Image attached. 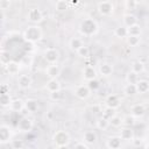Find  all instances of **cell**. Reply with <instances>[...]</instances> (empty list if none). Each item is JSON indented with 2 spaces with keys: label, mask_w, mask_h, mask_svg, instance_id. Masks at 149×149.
I'll use <instances>...</instances> for the list:
<instances>
[{
  "label": "cell",
  "mask_w": 149,
  "mask_h": 149,
  "mask_svg": "<svg viewBox=\"0 0 149 149\" xmlns=\"http://www.w3.org/2000/svg\"><path fill=\"white\" fill-rule=\"evenodd\" d=\"M43 36V33H42V29L36 26V24H33V26H29L24 31H23V38L29 42V43H35L37 41H40Z\"/></svg>",
  "instance_id": "1"
},
{
  "label": "cell",
  "mask_w": 149,
  "mask_h": 149,
  "mask_svg": "<svg viewBox=\"0 0 149 149\" xmlns=\"http://www.w3.org/2000/svg\"><path fill=\"white\" fill-rule=\"evenodd\" d=\"M98 31V24L93 19H85L79 24V33L83 36H93Z\"/></svg>",
  "instance_id": "2"
},
{
  "label": "cell",
  "mask_w": 149,
  "mask_h": 149,
  "mask_svg": "<svg viewBox=\"0 0 149 149\" xmlns=\"http://www.w3.org/2000/svg\"><path fill=\"white\" fill-rule=\"evenodd\" d=\"M52 142L56 148L68 147L70 143V135L65 130H58L52 135Z\"/></svg>",
  "instance_id": "3"
},
{
  "label": "cell",
  "mask_w": 149,
  "mask_h": 149,
  "mask_svg": "<svg viewBox=\"0 0 149 149\" xmlns=\"http://www.w3.org/2000/svg\"><path fill=\"white\" fill-rule=\"evenodd\" d=\"M44 59L49 64H56L59 59V51L56 48H47L44 50Z\"/></svg>",
  "instance_id": "4"
},
{
  "label": "cell",
  "mask_w": 149,
  "mask_h": 149,
  "mask_svg": "<svg viewBox=\"0 0 149 149\" xmlns=\"http://www.w3.org/2000/svg\"><path fill=\"white\" fill-rule=\"evenodd\" d=\"M34 127V123H33V120L29 119L28 116H23L17 122V128L20 132H23V133H28L33 129Z\"/></svg>",
  "instance_id": "5"
},
{
  "label": "cell",
  "mask_w": 149,
  "mask_h": 149,
  "mask_svg": "<svg viewBox=\"0 0 149 149\" xmlns=\"http://www.w3.org/2000/svg\"><path fill=\"white\" fill-rule=\"evenodd\" d=\"M113 10H114V7H113V3L111 1L105 0V1L99 2V5H98V12L104 16L111 15L113 13Z\"/></svg>",
  "instance_id": "6"
},
{
  "label": "cell",
  "mask_w": 149,
  "mask_h": 149,
  "mask_svg": "<svg viewBox=\"0 0 149 149\" xmlns=\"http://www.w3.org/2000/svg\"><path fill=\"white\" fill-rule=\"evenodd\" d=\"M27 19L33 22V23H38L42 21L43 19V14L41 12V9L38 8H30L28 10V14H27Z\"/></svg>",
  "instance_id": "7"
},
{
  "label": "cell",
  "mask_w": 149,
  "mask_h": 149,
  "mask_svg": "<svg viewBox=\"0 0 149 149\" xmlns=\"http://www.w3.org/2000/svg\"><path fill=\"white\" fill-rule=\"evenodd\" d=\"M81 73H83V78H84L86 81L97 78V70L93 68V65H86V66L83 69Z\"/></svg>",
  "instance_id": "8"
},
{
  "label": "cell",
  "mask_w": 149,
  "mask_h": 149,
  "mask_svg": "<svg viewBox=\"0 0 149 149\" xmlns=\"http://www.w3.org/2000/svg\"><path fill=\"white\" fill-rule=\"evenodd\" d=\"M90 93H91V90H90V87L87 85H79L74 90V94L79 99H86V98H88Z\"/></svg>",
  "instance_id": "9"
},
{
  "label": "cell",
  "mask_w": 149,
  "mask_h": 149,
  "mask_svg": "<svg viewBox=\"0 0 149 149\" xmlns=\"http://www.w3.org/2000/svg\"><path fill=\"white\" fill-rule=\"evenodd\" d=\"M33 84V79L29 74H21L19 78H17V85L22 90H26V88H29L30 85Z\"/></svg>",
  "instance_id": "10"
},
{
  "label": "cell",
  "mask_w": 149,
  "mask_h": 149,
  "mask_svg": "<svg viewBox=\"0 0 149 149\" xmlns=\"http://www.w3.org/2000/svg\"><path fill=\"white\" fill-rule=\"evenodd\" d=\"M105 104H106V106L116 109L118 107H120V105H121V100H120L119 95H116V94H109V95L106 98Z\"/></svg>",
  "instance_id": "11"
},
{
  "label": "cell",
  "mask_w": 149,
  "mask_h": 149,
  "mask_svg": "<svg viewBox=\"0 0 149 149\" xmlns=\"http://www.w3.org/2000/svg\"><path fill=\"white\" fill-rule=\"evenodd\" d=\"M122 146V139L120 136H111L107 142H106V147L109 149H119Z\"/></svg>",
  "instance_id": "12"
},
{
  "label": "cell",
  "mask_w": 149,
  "mask_h": 149,
  "mask_svg": "<svg viewBox=\"0 0 149 149\" xmlns=\"http://www.w3.org/2000/svg\"><path fill=\"white\" fill-rule=\"evenodd\" d=\"M61 73V69L57 64H49L45 69V74L49 78H57Z\"/></svg>",
  "instance_id": "13"
},
{
  "label": "cell",
  "mask_w": 149,
  "mask_h": 149,
  "mask_svg": "<svg viewBox=\"0 0 149 149\" xmlns=\"http://www.w3.org/2000/svg\"><path fill=\"white\" fill-rule=\"evenodd\" d=\"M146 113V108L142 104H135L130 107V114L134 118H142Z\"/></svg>",
  "instance_id": "14"
},
{
  "label": "cell",
  "mask_w": 149,
  "mask_h": 149,
  "mask_svg": "<svg viewBox=\"0 0 149 149\" xmlns=\"http://www.w3.org/2000/svg\"><path fill=\"white\" fill-rule=\"evenodd\" d=\"M45 88L47 91L50 92H55V91H59L61 90V83L57 78H50L48 80V83L45 84Z\"/></svg>",
  "instance_id": "15"
},
{
  "label": "cell",
  "mask_w": 149,
  "mask_h": 149,
  "mask_svg": "<svg viewBox=\"0 0 149 149\" xmlns=\"http://www.w3.org/2000/svg\"><path fill=\"white\" fill-rule=\"evenodd\" d=\"M10 135H12V133H10L9 127L6 126V125H2L0 127V142L1 143L8 142L10 140Z\"/></svg>",
  "instance_id": "16"
},
{
  "label": "cell",
  "mask_w": 149,
  "mask_h": 149,
  "mask_svg": "<svg viewBox=\"0 0 149 149\" xmlns=\"http://www.w3.org/2000/svg\"><path fill=\"white\" fill-rule=\"evenodd\" d=\"M23 108H24V101L22 99H13L9 105V109L15 113H20Z\"/></svg>",
  "instance_id": "17"
},
{
  "label": "cell",
  "mask_w": 149,
  "mask_h": 149,
  "mask_svg": "<svg viewBox=\"0 0 149 149\" xmlns=\"http://www.w3.org/2000/svg\"><path fill=\"white\" fill-rule=\"evenodd\" d=\"M99 72H100V74L104 76V77L111 76L112 72H113V66H112V64H109V63H107V62L101 63V64L99 65Z\"/></svg>",
  "instance_id": "18"
},
{
  "label": "cell",
  "mask_w": 149,
  "mask_h": 149,
  "mask_svg": "<svg viewBox=\"0 0 149 149\" xmlns=\"http://www.w3.org/2000/svg\"><path fill=\"white\" fill-rule=\"evenodd\" d=\"M120 137L123 140V141H132L134 139V132L130 127L126 126L125 128H122L120 130Z\"/></svg>",
  "instance_id": "19"
},
{
  "label": "cell",
  "mask_w": 149,
  "mask_h": 149,
  "mask_svg": "<svg viewBox=\"0 0 149 149\" xmlns=\"http://www.w3.org/2000/svg\"><path fill=\"white\" fill-rule=\"evenodd\" d=\"M24 108L30 113H35L38 111V101L35 99H27L24 101Z\"/></svg>",
  "instance_id": "20"
},
{
  "label": "cell",
  "mask_w": 149,
  "mask_h": 149,
  "mask_svg": "<svg viewBox=\"0 0 149 149\" xmlns=\"http://www.w3.org/2000/svg\"><path fill=\"white\" fill-rule=\"evenodd\" d=\"M5 69L9 74H16L20 71V64L14 61H9L7 64H5Z\"/></svg>",
  "instance_id": "21"
},
{
  "label": "cell",
  "mask_w": 149,
  "mask_h": 149,
  "mask_svg": "<svg viewBox=\"0 0 149 149\" xmlns=\"http://www.w3.org/2000/svg\"><path fill=\"white\" fill-rule=\"evenodd\" d=\"M136 88H137V93L140 94L149 92V81L146 79H139V81L136 83Z\"/></svg>",
  "instance_id": "22"
},
{
  "label": "cell",
  "mask_w": 149,
  "mask_h": 149,
  "mask_svg": "<svg viewBox=\"0 0 149 149\" xmlns=\"http://www.w3.org/2000/svg\"><path fill=\"white\" fill-rule=\"evenodd\" d=\"M69 45H70L71 50H73V51L77 52V51L84 45V43H83L81 38H79V37H72V38L70 40V42H69Z\"/></svg>",
  "instance_id": "23"
},
{
  "label": "cell",
  "mask_w": 149,
  "mask_h": 149,
  "mask_svg": "<svg viewBox=\"0 0 149 149\" xmlns=\"http://www.w3.org/2000/svg\"><path fill=\"white\" fill-rule=\"evenodd\" d=\"M83 141H85L87 144H93L97 141V134L93 130H87V132L84 133Z\"/></svg>",
  "instance_id": "24"
},
{
  "label": "cell",
  "mask_w": 149,
  "mask_h": 149,
  "mask_svg": "<svg viewBox=\"0 0 149 149\" xmlns=\"http://www.w3.org/2000/svg\"><path fill=\"white\" fill-rule=\"evenodd\" d=\"M137 23V17L133 14H125L123 15V26H126L127 28L133 26V24H136Z\"/></svg>",
  "instance_id": "25"
},
{
  "label": "cell",
  "mask_w": 149,
  "mask_h": 149,
  "mask_svg": "<svg viewBox=\"0 0 149 149\" xmlns=\"http://www.w3.org/2000/svg\"><path fill=\"white\" fill-rule=\"evenodd\" d=\"M114 36L119 38H123L128 36V28L126 26H119L114 29Z\"/></svg>",
  "instance_id": "26"
},
{
  "label": "cell",
  "mask_w": 149,
  "mask_h": 149,
  "mask_svg": "<svg viewBox=\"0 0 149 149\" xmlns=\"http://www.w3.org/2000/svg\"><path fill=\"white\" fill-rule=\"evenodd\" d=\"M123 93L128 97H133L137 93V88H136V84H126L123 87Z\"/></svg>",
  "instance_id": "27"
},
{
  "label": "cell",
  "mask_w": 149,
  "mask_h": 149,
  "mask_svg": "<svg viewBox=\"0 0 149 149\" xmlns=\"http://www.w3.org/2000/svg\"><path fill=\"white\" fill-rule=\"evenodd\" d=\"M12 100H13V99L10 98V94H9V93L0 94V105H1L2 107H9Z\"/></svg>",
  "instance_id": "28"
},
{
  "label": "cell",
  "mask_w": 149,
  "mask_h": 149,
  "mask_svg": "<svg viewBox=\"0 0 149 149\" xmlns=\"http://www.w3.org/2000/svg\"><path fill=\"white\" fill-rule=\"evenodd\" d=\"M121 125H123V118H120L119 115H114L109 119V126L114 127V128H119Z\"/></svg>",
  "instance_id": "29"
},
{
  "label": "cell",
  "mask_w": 149,
  "mask_h": 149,
  "mask_svg": "<svg viewBox=\"0 0 149 149\" xmlns=\"http://www.w3.org/2000/svg\"><path fill=\"white\" fill-rule=\"evenodd\" d=\"M141 42V37L136 35H128L127 36V43L129 47H137Z\"/></svg>",
  "instance_id": "30"
},
{
  "label": "cell",
  "mask_w": 149,
  "mask_h": 149,
  "mask_svg": "<svg viewBox=\"0 0 149 149\" xmlns=\"http://www.w3.org/2000/svg\"><path fill=\"white\" fill-rule=\"evenodd\" d=\"M132 71L136 72L137 74L142 73V72L144 71V64H143L142 62H140V61L133 62V63H132Z\"/></svg>",
  "instance_id": "31"
},
{
  "label": "cell",
  "mask_w": 149,
  "mask_h": 149,
  "mask_svg": "<svg viewBox=\"0 0 149 149\" xmlns=\"http://www.w3.org/2000/svg\"><path fill=\"white\" fill-rule=\"evenodd\" d=\"M126 81L128 84H136L139 81V74L134 71H129L126 76Z\"/></svg>",
  "instance_id": "32"
},
{
  "label": "cell",
  "mask_w": 149,
  "mask_h": 149,
  "mask_svg": "<svg viewBox=\"0 0 149 149\" xmlns=\"http://www.w3.org/2000/svg\"><path fill=\"white\" fill-rule=\"evenodd\" d=\"M141 33H142V29L140 27L139 23L136 24H133L130 27H128V35H136V36H141Z\"/></svg>",
  "instance_id": "33"
},
{
  "label": "cell",
  "mask_w": 149,
  "mask_h": 149,
  "mask_svg": "<svg viewBox=\"0 0 149 149\" xmlns=\"http://www.w3.org/2000/svg\"><path fill=\"white\" fill-rule=\"evenodd\" d=\"M90 54H91V50H90V48H88L87 45H85V44L77 51V55H78L79 57H81V58H88V57H90Z\"/></svg>",
  "instance_id": "34"
},
{
  "label": "cell",
  "mask_w": 149,
  "mask_h": 149,
  "mask_svg": "<svg viewBox=\"0 0 149 149\" xmlns=\"http://www.w3.org/2000/svg\"><path fill=\"white\" fill-rule=\"evenodd\" d=\"M101 113H102V118H105V119H107V120L109 121V119L115 115V108H112V107L106 106V108L102 109Z\"/></svg>",
  "instance_id": "35"
},
{
  "label": "cell",
  "mask_w": 149,
  "mask_h": 149,
  "mask_svg": "<svg viewBox=\"0 0 149 149\" xmlns=\"http://www.w3.org/2000/svg\"><path fill=\"white\" fill-rule=\"evenodd\" d=\"M97 127H98V129H100V130H106L108 127H109V121L107 120V119H105V118H100L98 121H97Z\"/></svg>",
  "instance_id": "36"
},
{
  "label": "cell",
  "mask_w": 149,
  "mask_h": 149,
  "mask_svg": "<svg viewBox=\"0 0 149 149\" xmlns=\"http://www.w3.org/2000/svg\"><path fill=\"white\" fill-rule=\"evenodd\" d=\"M69 8V3L66 0H58L56 2V9L58 12H65Z\"/></svg>",
  "instance_id": "37"
},
{
  "label": "cell",
  "mask_w": 149,
  "mask_h": 149,
  "mask_svg": "<svg viewBox=\"0 0 149 149\" xmlns=\"http://www.w3.org/2000/svg\"><path fill=\"white\" fill-rule=\"evenodd\" d=\"M87 86L90 87L91 91H97L100 87V83H99V80H97V78H94V79L87 81Z\"/></svg>",
  "instance_id": "38"
},
{
  "label": "cell",
  "mask_w": 149,
  "mask_h": 149,
  "mask_svg": "<svg viewBox=\"0 0 149 149\" xmlns=\"http://www.w3.org/2000/svg\"><path fill=\"white\" fill-rule=\"evenodd\" d=\"M62 92H61V90L59 91H55V92H50L49 93V98L52 100V101H59L61 99H62Z\"/></svg>",
  "instance_id": "39"
},
{
  "label": "cell",
  "mask_w": 149,
  "mask_h": 149,
  "mask_svg": "<svg viewBox=\"0 0 149 149\" xmlns=\"http://www.w3.org/2000/svg\"><path fill=\"white\" fill-rule=\"evenodd\" d=\"M125 5H126V8L132 12V10H135L136 9V7H137L139 3L135 0H126V3Z\"/></svg>",
  "instance_id": "40"
},
{
  "label": "cell",
  "mask_w": 149,
  "mask_h": 149,
  "mask_svg": "<svg viewBox=\"0 0 149 149\" xmlns=\"http://www.w3.org/2000/svg\"><path fill=\"white\" fill-rule=\"evenodd\" d=\"M24 147V143L22 140H13L12 141V148L14 149H21Z\"/></svg>",
  "instance_id": "41"
},
{
  "label": "cell",
  "mask_w": 149,
  "mask_h": 149,
  "mask_svg": "<svg viewBox=\"0 0 149 149\" xmlns=\"http://www.w3.org/2000/svg\"><path fill=\"white\" fill-rule=\"evenodd\" d=\"M123 125H125V126H128V127L133 126V125H134V116H133V115H127V116H125V118H123Z\"/></svg>",
  "instance_id": "42"
},
{
  "label": "cell",
  "mask_w": 149,
  "mask_h": 149,
  "mask_svg": "<svg viewBox=\"0 0 149 149\" xmlns=\"http://www.w3.org/2000/svg\"><path fill=\"white\" fill-rule=\"evenodd\" d=\"M8 62H9V54H8L7 51L2 50V51H1V63L5 65V64H7Z\"/></svg>",
  "instance_id": "43"
},
{
  "label": "cell",
  "mask_w": 149,
  "mask_h": 149,
  "mask_svg": "<svg viewBox=\"0 0 149 149\" xmlns=\"http://www.w3.org/2000/svg\"><path fill=\"white\" fill-rule=\"evenodd\" d=\"M88 146H90V144H87L85 141H83V142H77V143L73 144L74 148H84V149H88Z\"/></svg>",
  "instance_id": "44"
},
{
  "label": "cell",
  "mask_w": 149,
  "mask_h": 149,
  "mask_svg": "<svg viewBox=\"0 0 149 149\" xmlns=\"http://www.w3.org/2000/svg\"><path fill=\"white\" fill-rule=\"evenodd\" d=\"M3 93H9V86L7 84H1L0 86V94H3Z\"/></svg>",
  "instance_id": "45"
},
{
  "label": "cell",
  "mask_w": 149,
  "mask_h": 149,
  "mask_svg": "<svg viewBox=\"0 0 149 149\" xmlns=\"http://www.w3.org/2000/svg\"><path fill=\"white\" fill-rule=\"evenodd\" d=\"M132 142H133V146H134V147H141V146H142L141 140H137V139H135V137L132 140Z\"/></svg>",
  "instance_id": "46"
},
{
  "label": "cell",
  "mask_w": 149,
  "mask_h": 149,
  "mask_svg": "<svg viewBox=\"0 0 149 149\" xmlns=\"http://www.w3.org/2000/svg\"><path fill=\"white\" fill-rule=\"evenodd\" d=\"M91 109H92V112H94L95 114H97V113H100V112H102L99 105H94V106H92V108H91Z\"/></svg>",
  "instance_id": "47"
},
{
  "label": "cell",
  "mask_w": 149,
  "mask_h": 149,
  "mask_svg": "<svg viewBox=\"0 0 149 149\" xmlns=\"http://www.w3.org/2000/svg\"><path fill=\"white\" fill-rule=\"evenodd\" d=\"M143 147H144V148H147V149H149V143H146V144H143Z\"/></svg>",
  "instance_id": "48"
},
{
  "label": "cell",
  "mask_w": 149,
  "mask_h": 149,
  "mask_svg": "<svg viewBox=\"0 0 149 149\" xmlns=\"http://www.w3.org/2000/svg\"><path fill=\"white\" fill-rule=\"evenodd\" d=\"M135 1H136V2H137V3H141V2H143V1H144V0H135Z\"/></svg>",
  "instance_id": "49"
},
{
  "label": "cell",
  "mask_w": 149,
  "mask_h": 149,
  "mask_svg": "<svg viewBox=\"0 0 149 149\" xmlns=\"http://www.w3.org/2000/svg\"><path fill=\"white\" fill-rule=\"evenodd\" d=\"M57 1H58V0H57Z\"/></svg>",
  "instance_id": "50"
}]
</instances>
